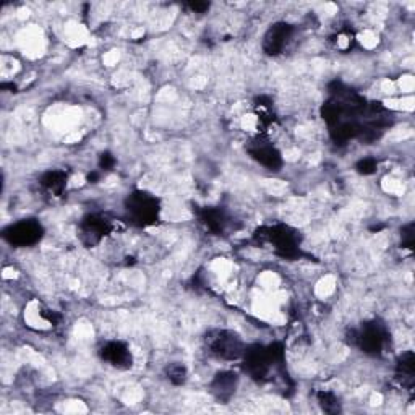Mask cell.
I'll return each instance as SVG.
<instances>
[{
    "instance_id": "1",
    "label": "cell",
    "mask_w": 415,
    "mask_h": 415,
    "mask_svg": "<svg viewBox=\"0 0 415 415\" xmlns=\"http://www.w3.org/2000/svg\"><path fill=\"white\" fill-rule=\"evenodd\" d=\"M253 239L260 245H273L274 252L283 258H295L300 253L297 234L288 225L260 227L253 234Z\"/></svg>"
},
{
    "instance_id": "2",
    "label": "cell",
    "mask_w": 415,
    "mask_h": 415,
    "mask_svg": "<svg viewBox=\"0 0 415 415\" xmlns=\"http://www.w3.org/2000/svg\"><path fill=\"white\" fill-rule=\"evenodd\" d=\"M206 346L209 353L221 360H239L244 357L245 347L242 337L237 332L229 330H216L206 336Z\"/></svg>"
},
{
    "instance_id": "3",
    "label": "cell",
    "mask_w": 415,
    "mask_h": 415,
    "mask_svg": "<svg viewBox=\"0 0 415 415\" xmlns=\"http://www.w3.org/2000/svg\"><path fill=\"white\" fill-rule=\"evenodd\" d=\"M127 211L138 225H151L160 219V199L151 193L136 190L127 198Z\"/></svg>"
},
{
    "instance_id": "4",
    "label": "cell",
    "mask_w": 415,
    "mask_h": 415,
    "mask_svg": "<svg viewBox=\"0 0 415 415\" xmlns=\"http://www.w3.org/2000/svg\"><path fill=\"white\" fill-rule=\"evenodd\" d=\"M388 342V331L380 321H370L362 326L360 332L356 335V344L368 356H380Z\"/></svg>"
},
{
    "instance_id": "5",
    "label": "cell",
    "mask_w": 415,
    "mask_h": 415,
    "mask_svg": "<svg viewBox=\"0 0 415 415\" xmlns=\"http://www.w3.org/2000/svg\"><path fill=\"white\" fill-rule=\"evenodd\" d=\"M43 225L34 219H24L17 224H12L10 227L3 230L5 240H8L12 245H18V247H29L39 242L43 237Z\"/></svg>"
},
{
    "instance_id": "6",
    "label": "cell",
    "mask_w": 415,
    "mask_h": 415,
    "mask_svg": "<svg viewBox=\"0 0 415 415\" xmlns=\"http://www.w3.org/2000/svg\"><path fill=\"white\" fill-rule=\"evenodd\" d=\"M112 230V224L99 214H90L80 224V239L86 247H94Z\"/></svg>"
},
{
    "instance_id": "7",
    "label": "cell",
    "mask_w": 415,
    "mask_h": 415,
    "mask_svg": "<svg viewBox=\"0 0 415 415\" xmlns=\"http://www.w3.org/2000/svg\"><path fill=\"white\" fill-rule=\"evenodd\" d=\"M248 153L256 162H260L261 166H265L269 171H278L283 166V157L281 153L271 145L269 141L263 140V138H255V140L248 145Z\"/></svg>"
},
{
    "instance_id": "8",
    "label": "cell",
    "mask_w": 415,
    "mask_h": 415,
    "mask_svg": "<svg viewBox=\"0 0 415 415\" xmlns=\"http://www.w3.org/2000/svg\"><path fill=\"white\" fill-rule=\"evenodd\" d=\"M294 29L289 23H274L268 31H266L263 38V50L268 55H278L284 50L288 45L289 39L292 38Z\"/></svg>"
},
{
    "instance_id": "9",
    "label": "cell",
    "mask_w": 415,
    "mask_h": 415,
    "mask_svg": "<svg viewBox=\"0 0 415 415\" xmlns=\"http://www.w3.org/2000/svg\"><path fill=\"white\" fill-rule=\"evenodd\" d=\"M101 357L102 360L109 363V365L120 368V370L130 368L133 362L130 349H128L127 344H124V342L120 341L107 342V344L101 349Z\"/></svg>"
},
{
    "instance_id": "10",
    "label": "cell",
    "mask_w": 415,
    "mask_h": 415,
    "mask_svg": "<svg viewBox=\"0 0 415 415\" xmlns=\"http://www.w3.org/2000/svg\"><path fill=\"white\" fill-rule=\"evenodd\" d=\"M239 384V377L232 372H221L211 381L213 396L221 402H227L234 396Z\"/></svg>"
},
{
    "instance_id": "11",
    "label": "cell",
    "mask_w": 415,
    "mask_h": 415,
    "mask_svg": "<svg viewBox=\"0 0 415 415\" xmlns=\"http://www.w3.org/2000/svg\"><path fill=\"white\" fill-rule=\"evenodd\" d=\"M396 378L404 388L411 389L414 386L415 380V356L412 351L402 353L401 357L398 358L396 365Z\"/></svg>"
},
{
    "instance_id": "12",
    "label": "cell",
    "mask_w": 415,
    "mask_h": 415,
    "mask_svg": "<svg viewBox=\"0 0 415 415\" xmlns=\"http://www.w3.org/2000/svg\"><path fill=\"white\" fill-rule=\"evenodd\" d=\"M199 223H202L206 230L213 234H221L225 224H227V218H225V213L219 208H204L202 213H199Z\"/></svg>"
},
{
    "instance_id": "13",
    "label": "cell",
    "mask_w": 415,
    "mask_h": 415,
    "mask_svg": "<svg viewBox=\"0 0 415 415\" xmlns=\"http://www.w3.org/2000/svg\"><path fill=\"white\" fill-rule=\"evenodd\" d=\"M66 181H69V176H66V172L64 171H49L45 172L43 177H41V185H43L45 190L49 193L55 195V197H59V195H62L65 187H66Z\"/></svg>"
},
{
    "instance_id": "14",
    "label": "cell",
    "mask_w": 415,
    "mask_h": 415,
    "mask_svg": "<svg viewBox=\"0 0 415 415\" xmlns=\"http://www.w3.org/2000/svg\"><path fill=\"white\" fill-rule=\"evenodd\" d=\"M318 402L323 411L326 414H337L341 412V404L339 399L336 398V394L330 391H320L318 393Z\"/></svg>"
},
{
    "instance_id": "15",
    "label": "cell",
    "mask_w": 415,
    "mask_h": 415,
    "mask_svg": "<svg viewBox=\"0 0 415 415\" xmlns=\"http://www.w3.org/2000/svg\"><path fill=\"white\" fill-rule=\"evenodd\" d=\"M166 375L169 381L178 386V384H183L187 380V368L182 363H171L166 368Z\"/></svg>"
},
{
    "instance_id": "16",
    "label": "cell",
    "mask_w": 415,
    "mask_h": 415,
    "mask_svg": "<svg viewBox=\"0 0 415 415\" xmlns=\"http://www.w3.org/2000/svg\"><path fill=\"white\" fill-rule=\"evenodd\" d=\"M353 43H356V38H353V34L351 31H341V33H337V36L335 38L336 48L341 50L352 49Z\"/></svg>"
},
{
    "instance_id": "17",
    "label": "cell",
    "mask_w": 415,
    "mask_h": 415,
    "mask_svg": "<svg viewBox=\"0 0 415 415\" xmlns=\"http://www.w3.org/2000/svg\"><path fill=\"white\" fill-rule=\"evenodd\" d=\"M356 169L358 174H363V176H372V174L377 172L378 162L373 160V157H365V160L357 162Z\"/></svg>"
},
{
    "instance_id": "18",
    "label": "cell",
    "mask_w": 415,
    "mask_h": 415,
    "mask_svg": "<svg viewBox=\"0 0 415 415\" xmlns=\"http://www.w3.org/2000/svg\"><path fill=\"white\" fill-rule=\"evenodd\" d=\"M402 247L412 250L414 248V242H415V234H414V224H407L406 227L402 229Z\"/></svg>"
},
{
    "instance_id": "19",
    "label": "cell",
    "mask_w": 415,
    "mask_h": 415,
    "mask_svg": "<svg viewBox=\"0 0 415 415\" xmlns=\"http://www.w3.org/2000/svg\"><path fill=\"white\" fill-rule=\"evenodd\" d=\"M115 160L114 156L109 155V153H104V155H101V167L106 169V171H109V169L114 167Z\"/></svg>"
},
{
    "instance_id": "20",
    "label": "cell",
    "mask_w": 415,
    "mask_h": 415,
    "mask_svg": "<svg viewBox=\"0 0 415 415\" xmlns=\"http://www.w3.org/2000/svg\"><path fill=\"white\" fill-rule=\"evenodd\" d=\"M188 8H190L192 12H195V13H204L209 8V3H206V2H190V3H188Z\"/></svg>"
}]
</instances>
